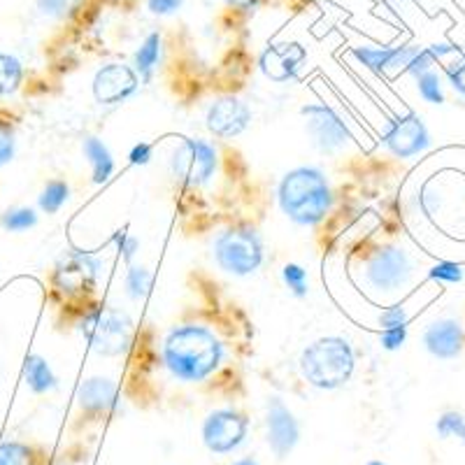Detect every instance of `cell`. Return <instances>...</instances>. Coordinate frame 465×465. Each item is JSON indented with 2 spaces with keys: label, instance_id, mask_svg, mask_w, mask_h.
Listing matches in <instances>:
<instances>
[{
  "label": "cell",
  "instance_id": "6da1fadb",
  "mask_svg": "<svg viewBox=\"0 0 465 465\" xmlns=\"http://www.w3.org/2000/svg\"><path fill=\"white\" fill-rule=\"evenodd\" d=\"M222 342L210 328L180 326L170 331L163 344V359L168 371L182 381H203L222 363Z\"/></svg>",
  "mask_w": 465,
  "mask_h": 465
},
{
  "label": "cell",
  "instance_id": "7a4b0ae2",
  "mask_svg": "<svg viewBox=\"0 0 465 465\" xmlns=\"http://www.w3.org/2000/svg\"><path fill=\"white\" fill-rule=\"evenodd\" d=\"M331 203V184L319 168L302 165L284 174L280 184V207L293 223L314 226L326 217Z\"/></svg>",
  "mask_w": 465,
  "mask_h": 465
},
{
  "label": "cell",
  "instance_id": "3957f363",
  "mask_svg": "<svg viewBox=\"0 0 465 465\" xmlns=\"http://www.w3.org/2000/svg\"><path fill=\"white\" fill-rule=\"evenodd\" d=\"M356 356L351 344L344 338H319L302 349L301 372L314 389L335 391L354 375Z\"/></svg>",
  "mask_w": 465,
  "mask_h": 465
},
{
  "label": "cell",
  "instance_id": "277c9868",
  "mask_svg": "<svg viewBox=\"0 0 465 465\" xmlns=\"http://www.w3.org/2000/svg\"><path fill=\"white\" fill-rule=\"evenodd\" d=\"M80 331L89 347L101 356L126 354L133 340V322L119 307H95L82 319Z\"/></svg>",
  "mask_w": 465,
  "mask_h": 465
},
{
  "label": "cell",
  "instance_id": "5b68a950",
  "mask_svg": "<svg viewBox=\"0 0 465 465\" xmlns=\"http://www.w3.org/2000/svg\"><path fill=\"white\" fill-rule=\"evenodd\" d=\"M214 256L228 275H252L263 263V240L252 226L228 228L214 242Z\"/></svg>",
  "mask_w": 465,
  "mask_h": 465
},
{
  "label": "cell",
  "instance_id": "8992f818",
  "mask_svg": "<svg viewBox=\"0 0 465 465\" xmlns=\"http://www.w3.org/2000/svg\"><path fill=\"white\" fill-rule=\"evenodd\" d=\"M170 168L180 182L189 186H203L217 170V152L205 140H182L173 149Z\"/></svg>",
  "mask_w": 465,
  "mask_h": 465
},
{
  "label": "cell",
  "instance_id": "52a82bcc",
  "mask_svg": "<svg viewBox=\"0 0 465 465\" xmlns=\"http://www.w3.org/2000/svg\"><path fill=\"white\" fill-rule=\"evenodd\" d=\"M301 114L305 116L307 135L312 140L314 147L322 153H338L349 147L351 135H349L344 122L335 114L328 105H307L302 107Z\"/></svg>",
  "mask_w": 465,
  "mask_h": 465
},
{
  "label": "cell",
  "instance_id": "ba28073f",
  "mask_svg": "<svg viewBox=\"0 0 465 465\" xmlns=\"http://www.w3.org/2000/svg\"><path fill=\"white\" fill-rule=\"evenodd\" d=\"M412 275V261L398 247H380L368 261L365 280L377 291H396Z\"/></svg>",
  "mask_w": 465,
  "mask_h": 465
},
{
  "label": "cell",
  "instance_id": "9c48e42d",
  "mask_svg": "<svg viewBox=\"0 0 465 465\" xmlns=\"http://www.w3.org/2000/svg\"><path fill=\"white\" fill-rule=\"evenodd\" d=\"M249 423L242 414L232 410H217L203 423V442L212 454H231L244 442Z\"/></svg>",
  "mask_w": 465,
  "mask_h": 465
},
{
  "label": "cell",
  "instance_id": "30bf717a",
  "mask_svg": "<svg viewBox=\"0 0 465 465\" xmlns=\"http://www.w3.org/2000/svg\"><path fill=\"white\" fill-rule=\"evenodd\" d=\"M101 259L91 252L70 249L68 254L56 265V284L68 293L91 291L101 275Z\"/></svg>",
  "mask_w": 465,
  "mask_h": 465
},
{
  "label": "cell",
  "instance_id": "8fae6325",
  "mask_svg": "<svg viewBox=\"0 0 465 465\" xmlns=\"http://www.w3.org/2000/svg\"><path fill=\"white\" fill-rule=\"evenodd\" d=\"M140 86L138 73L131 65L107 64L94 77V95L101 105H122Z\"/></svg>",
  "mask_w": 465,
  "mask_h": 465
},
{
  "label": "cell",
  "instance_id": "7c38bea8",
  "mask_svg": "<svg viewBox=\"0 0 465 465\" xmlns=\"http://www.w3.org/2000/svg\"><path fill=\"white\" fill-rule=\"evenodd\" d=\"M249 122H252V110H249L247 103L235 98V95H222L217 101H212L205 116V124L212 135L222 140L235 138V135L244 133Z\"/></svg>",
  "mask_w": 465,
  "mask_h": 465
},
{
  "label": "cell",
  "instance_id": "4fadbf2b",
  "mask_svg": "<svg viewBox=\"0 0 465 465\" xmlns=\"http://www.w3.org/2000/svg\"><path fill=\"white\" fill-rule=\"evenodd\" d=\"M265 426H268V444L275 451L277 459H286L296 450L301 440V426L289 407L282 402V398H270L268 414H265Z\"/></svg>",
  "mask_w": 465,
  "mask_h": 465
},
{
  "label": "cell",
  "instance_id": "5bb4252c",
  "mask_svg": "<svg viewBox=\"0 0 465 465\" xmlns=\"http://www.w3.org/2000/svg\"><path fill=\"white\" fill-rule=\"evenodd\" d=\"M384 144L398 159H410L430 147V133L417 114H407L405 119L391 122L384 133Z\"/></svg>",
  "mask_w": 465,
  "mask_h": 465
},
{
  "label": "cell",
  "instance_id": "9a60e30c",
  "mask_svg": "<svg viewBox=\"0 0 465 465\" xmlns=\"http://www.w3.org/2000/svg\"><path fill=\"white\" fill-rule=\"evenodd\" d=\"M307 58L298 43L272 45L261 54V73L272 82H291L298 77V68Z\"/></svg>",
  "mask_w": 465,
  "mask_h": 465
},
{
  "label": "cell",
  "instance_id": "2e32d148",
  "mask_svg": "<svg viewBox=\"0 0 465 465\" xmlns=\"http://www.w3.org/2000/svg\"><path fill=\"white\" fill-rule=\"evenodd\" d=\"M419 47H356L354 56L359 58L365 68H371L377 74H389V77H396L398 73L410 68L412 58L417 56Z\"/></svg>",
  "mask_w": 465,
  "mask_h": 465
},
{
  "label": "cell",
  "instance_id": "e0dca14e",
  "mask_svg": "<svg viewBox=\"0 0 465 465\" xmlns=\"http://www.w3.org/2000/svg\"><path fill=\"white\" fill-rule=\"evenodd\" d=\"M423 347L435 359H456L463 349V328L454 319H440L433 322L423 333Z\"/></svg>",
  "mask_w": 465,
  "mask_h": 465
},
{
  "label": "cell",
  "instance_id": "ac0fdd59",
  "mask_svg": "<svg viewBox=\"0 0 465 465\" xmlns=\"http://www.w3.org/2000/svg\"><path fill=\"white\" fill-rule=\"evenodd\" d=\"M77 402L84 412L101 414L110 412L119 405L116 401V386L107 377H91L77 389Z\"/></svg>",
  "mask_w": 465,
  "mask_h": 465
},
{
  "label": "cell",
  "instance_id": "d6986e66",
  "mask_svg": "<svg viewBox=\"0 0 465 465\" xmlns=\"http://www.w3.org/2000/svg\"><path fill=\"white\" fill-rule=\"evenodd\" d=\"M161 45H163V37L159 33H149L143 40V45H140L138 52H135V56H133V70L138 73V77L144 84L152 82L153 73L159 68Z\"/></svg>",
  "mask_w": 465,
  "mask_h": 465
},
{
  "label": "cell",
  "instance_id": "ffe728a7",
  "mask_svg": "<svg viewBox=\"0 0 465 465\" xmlns=\"http://www.w3.org/2000/svg\"><path fill=\"white\" fill-rule=\"evenodd\" d=\"M24 380H26L28 389L33 393H47L56 389V375H54L52 365L43 359V356L31 354L24 363Z\"/></svg>",
  "mask_w": 465,
  "mask_h": 465
},
{
  "label": "cell",
  "instance_id": "44dd1931",
  "mask_svg": "<svg viewBox=\"0 0 465 465\" xmlns=\"http://www.w3.org/2000/svg\"><path fill=\"white\" fill-rule=\"evenodd\" d=\"M84 156L89 159L91 168H94L95 184H103V182L110 180L112 173H114V159H112V153L105 143H101L98 138H86Z\"/></svg>",
  "mask_w": 465,
  "mask_h": 465
},
{
  "label": "cell",
  "instance_id": "7402d4cb",
  "mask_svg": "<svg viewBox=\"0 0 465 465\" xmlns=\"http://www.w3.org/2000/svg\"><path fill=\"white\" fill-rule=\"evenodd\" d=\"M24 80V68L19 58L0 54V95H10L19 89Z\"/></svg>",
  "mask_w": 465,
  "mask_h": 465
},
{
  "label": "cell",
  "instance_id": "603a6c76",
  "mask_svg": "<svg viewBox=\"0 0 465 465\" xmlns=\"http://www.w3.org/2000/svg\"><path fill=\"white\" fill-rule=\"evenodd\" d=\"M68 198L70 186L61 180H54L43 189V193L37 198V205H40L43 212H47V214H56V212L68 203Z\"/></svg>",
  "mask_w": 465,
  "mask_h": 465
},
{
  "label": "cell",
  "instance_id": "cb8c5ba5",
  "mask_svg": "<svg viewBox=\"0 0 465 465\" xmlns=\"http://www.w3.org/2000/svg\"><path fill=\"white\" fill-rule=\"evenodd\" d=\"M152 291V272L143 265H131L126 272V293L131 301H143Z\"/></svg>",
  "mask_w": 465,
  "mask_h": 465
},
{
  "label": "cell",
  "instance_id": "d4e9b609",
  "mask_svg": "<svg viewBox=\"0 0 465 465\" xmlns=\"http://www.w3.org/2000/svg\"><path fill=\"white\" fill-rule=\"evenodd\" d=\"M0 223L5 231L12 232H22L28 231L37 223V214L31 210V207H16V210H7L3 217H0Z\"/></svg>",
  "mask_w": 465,
  "mask_h": 465
},
{
  "label": "cell",
  "instance_id": "484cf974",
  "mask_svg": "<svg viewBox=\"0 0 465 465\" xmlns=\"http://www.w3.org/2000/svg\"><path fill=\"white\" fill-rule=\"evenodd\" d=\"M435 429L442 440L456 438L465 447V417L460 412H444L435 423Z\"/></svg>",
  "mask_w": 465,
  "mask_h": 465
},
{
  "label": "cell",
  "instance_id": "4316f807",
  "mask_svg": "<svg viewBox=\"0 0 465 465\" xmlns=\"http://www.w3.org/2000/svg\"><path fill=\"white\" fill-rule=\"evenodd\" d=\"M417 86L419 94L426 103L430 105H442L444 103V94H442V80H440V74L429 70V73H423L421 77H417Z\"/></svg>",
  "mask_w": 465,
  "mask_h": 465
},
{
  "label": "cell",
  "instance_id": "83f0119b",
  "mask_svg": "<svg viewBox=\"0 0 465 465\" xmlns=\"http://www.w3.org/2000/svg\"><path fill=\"white\" fill-rule=\"evenodd\" d=\"M0 465H33L31 447L22 442L0 444Z\"/></svg>",
  "mask_w": 465,
  "mask_h": 465
},
{
  "label": "cell",
  "instance_id": "f1b7e54d",
  "mask_svg": "<svg viewBox=\"0 0 465 465\" xmlns=\"http://www.w3.org/2000/svg\"><path fill=\"white\" fill-rule=\"evenodd\" d=\"M282 277H284V284L289 286V291L296 298L307 296V272L298 263H286L284 270H282Z\"/></svg>",
  "mask_w": 465,
  "mask_h": 465
},
{
  "label": "cell",
  "instance_id": "f546056e",
  "mask_svg": "<svg viewBox=\"0 0 465 465\" xmlns=\"http://www.w3.org/2000/svg\"><path fill=\"white\" fill-rule=\"evenodd\" d=\"M37 10L43 12L45 16H52V19H64L65 15L80 5V0H35Z\"/></svg>",
  "mask_w": 465,
  "mask_h": 465
},
{
  "label": "cell",
  "instance_id": "4dcf8cb0",
  "mask_svg": "<svg viewBox=\"0 0 465 465\" xmlns=\"http://www.w3.org/2000/svg\"><path fill=\"white\" fill-rule=\"evenodd\" d=\"M435 61H440L438 58V47H429V49H419L417 56L412 58V64H410V68H407V73L412 74V77H421L423 73H429L430 68H433Z\"/></svg>",
  "mask_w": 465,
  "mask_h": 465
},
{
  "label": "cell",
  "instance_id": "1f68e13d",
  "mask_svg": "<svg viewBox=\"0 0 465 465\" xmlns=\"http://www.w3.org/2000/svg\"><path fill=\"white\" fill-rule=\"evenodd\" d=\"M430 277H433V280L456 284V282L463 280V268H460L459 263H451V261H442V263L430 268Z\"/></svg>",
  "mask_w": 465,
  "mask_h": 465
},
{
  "label": "cell",
  "instance_id": "d6a6232c",
  "mask_svg": "<svg viewBox=\"0 0 465 465\" xmlns=\"http://www.w3.org/2000/svg\"><path fill=\"white\" fill-rule=\"evenodd\" d=\"M380 326H381V331H386V328L407 326L405 307L393 305V307H389V310H384V312H381V317H380Z\"/></svg>",
  "mask_w": 465,
  "mask_h": 465
},
{
  "label": "cell",
  "instance_id": "836d02e7",
  "mask_svg": "<svg viewBox=\"0 0 465 465\" xmlns=\"http://www.w3.org/2000/svg\"><path fill=\"white\" fill-rule=\"evenodd\" d=\"M15 159V133L10 126L0 124V165L10 163Z\"/></svg>",
  "mask_w": 465,
  "mask_h": 465
},
{
  "label": "cell",
  "instance_id": "e575fe53",
  "mask_svg": "<svg viewBox=\"0 0 465 465\" xmlns=\"http://www.w3.org/2000/svg\"><path fill=\"white\" fill-rule=\"evenodd\" d=\"M405 340H407V326L386 328V331H381V347L389 349V351L401 349L402 344H405Z\"/></svg>",
  "mask_w": 465,
  "mask_h": 465
},
{
  "label": "cell",
  "instance_id": "d590c367",
  "mask_svg": "<svg viewBox=\"0 0 465 465\" xmlns=\"http://www.w3.org/2000/svg\"><path fill=\"white\" fill-rule=\"evenodd\" d=\"M114 242L119 244V249H122L124 259H126L128 263H131L133 256L138 254V249H140L138 238H133L131 232H126V231H119V232H116V235H114Z\"/></svg>",
  "mask_w": 465,
  "mask_h": 465
},
{
  "label": "cell",
  "instance_id": "8d00e7d4",
  "mask_svg": "<svg viewBox=\"0 0 465 465\" xmlns=\"http://www.w3.org/2000/svg\"><path fill=\"white\" fill-rule=\"evenodd\" d=\"M447 77H450L454 91H459V94L465 95V56H460L459 61L447 65Z\"/></svg>",
  "mask_w": 465,
  "mask_h": 465
},
{
  "label": "cell",
  "instance_id": "74e56055",
  "mask_svg": "<svg viewBox=\"0 0 465 465\" xmlns=\"http://www.w3.org/2000/svg\"><path fill=\"white\" fill-rule=\"evenodd\" d=\"M147 7L152 15H174L182 7V0H147Z\"/></svg>",
  "mask_w": 465,
  "mask_h": 465
},
{
  "label": "cell",
  "instance_id": "f35d334b",
  "mask_svg": "<svg viewBox=\"0 0 465 465\" xmlns=\"http://www.w3.org/2000/svg\"><path fill=\"white\" fill-rule=\"evenodd\" d=\"M128 159H131L133 165H147L149 159H152V144H135V147L131 149V153H128Z\"/></svg>",
  "mask_w": 465,
  "mask_h": 465
},
{
  "label": "cell",
  "instance_id": "ab89813d",
  "mask_svg": "<svg viewBox=\"0 0 465 465\" xmlns=\"http://www.w3.org/2000/svg\"><path fill=\"white\" fill-rule=\"evenodd\" d=\"M261 0H226V5H231L232 10H240V12H252L259 7Z\"/></svg>",
  "mask_w": 465,
  "mask_h": 465
},
{
  "label": "cell",
  "instance_id": "60d3db41",
  "mask_svg": "<svg viewBox=\"0 0 465 465\" xmlns=\"http://www.w3.org/2000/svg\"><path fill=\"white\" fill-rule=\"evenodd\" d=\"M232 465H259V463H256L254 459H242V460H238V463H232Z\"/></svg>",
  "mask_w": 465,
  "mask_h": 465
},
{
  "label": "cell",
  "instance_id": "b9f144b4",
  "mask_svg": "<svg viewBox=\"0 0 465 465\" xmlns=\"http://www.w3.org/2000/svg\"><path fill=\"white\" fill-rule=\"evenodd\" d=\"M368 465H384V463H380V460H371V463Z\"/></svg>",
  "mask_w": 465,
  "mask_h": 465
}]
</instances>
